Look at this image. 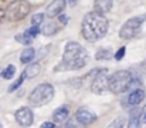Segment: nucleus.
<instances>
[{
  "instance_id": "f257e3e1",
  "label": "nucleus",
  "mask_w": 146,
  "mask_h": 128,
  "mask_svg": "<svg viewBox=\"0 0 146 128\" xmlns=\"http://www.w3.org/2000/svg\"><path fill=\"white\" fill-rule=\"evenodd\" d=\"M108 20L104 14H99L97 11H91L85 14L82 24H81V33L84 39L90 43H95L101 40L108 33Z\"/></svg>"
},
{
  "instance_id": "f03ea898",
  "label": "nucleus",
  "mask_w": 146,
  "mask_h": 128,
  "mask_svg": "<svg viewBox=\"0 0 146 128\" xmlns=\"http://www.w3.org/2000/svg\"><path fill=\"white\" fill-rule=\"evenodd\" d=\"M87 63H88L87 50L77 42L67 43L62 54V66L67 70H80L85 67Z\"/></svg>"
},
{
  "instance_id": "7ed1b4c3",
  "label": "nucleus",
  "mask_w": 146,
  "mask_h": 128,
  "mask_svg": "<svg viewBox=\"0 0 146 128\" xmlns=\"http://www.w3.org/2000/svg\"><path fill=\"white\" fill-rule=\"evenodd\" d=\"M133 81L132 73L126 71V70H121L113 73L112 76H109V83H108V90L113 94H121L123 91H126Z\"/></svg>"
},
{
  "instance_id": "20e7f679",
  "label": "nucleus",
  "mask_w": 146,
  "mask_h": 128,
  "mask_svg": "<svg viewBox=\"0 0 146 128\" xmlns=\"http://www.w3.org/2000/svg\"><path fill=\"white\" fill-rule=\"evenodd\" d=\"M54 97V87L48 83H43V84L37 85L29 97V103L33 107H41L50 103Z\"/></svg>"
},
{
  "instance_id": "39448f33",
  "label": "nucleus",
  "mask_w": 146,
  "mask_h": 128,
  "mask_svg": "<svg viewBox=\"0 0 146 128\" xmlns=\"http://www.w3.org/2000/svg\"><path fill=\"white\" fill-rule=\"evenodd\" d=\"M145 21H146V14H141V16H136V17H132V19L126 20L123 23V26L121 27V30H119V37L123 39V40L133 39L141 31V27H142V24Z\"/></svg>"
},
{
  "instance_id": "423d86ee",
  "label": "nucleus",
  "mask_w": 146,
  "mask_h": 128,
  "mask_svg": "<svg viewBox=\"0 0 146 128\" xmlns=\"http://www.w3.org/2000/svg\"><path fill=\"white\" fill-rule=\"evenodd\" d=\"M30 4L26 0H14L9 4V7L6 9L4 14L9 20L11 21H17V20H23L26 16H29L30 13Z\"/></svg>"
},
{
  "instance_id": "0eeeda50",
  "label": "nucleus",
  "mask_w": 146,
  "mask_h": 128,
  "mask_svg": "<svg viewBox=\"0 0 146 128\" xmlns=\"http://www.w3.org/2000/svg\"><path fill=\"white\" fill-rule=\"evenodd\" d=\"M97 76L94 77L92 80V84H91V91L95 92V94H102L108 90V83H109V74L105 68H101L95 71Z\"/></svg>"
},
{
  "instance_id": "6e6552de",
  "label": "nucleus",
  "mask_w": 146,
  "mask_h": 128,
  "mask_svg": "<svg viewBox=\"0 0 146 128\" xmlns=\"http://www.w3.org/2000/svg\"><path fill=\"white\" fill-rule=\"evenodd\" d=\"M16 117V121L21 125V127H30L34 121V115H33V111L29 108V107H21L16 111L14 114Z\"/></svg>"
},
{
  "instance_id": "1a4fd4ad",
  "label": "nucleus",
  "mask_w": 146,
  "mask_h": 128,
  "mask_svg": "<svg viewBox=\"0 0 146 128\" xmlns=\"http://www.w3.org/2000/svg\"><path fill=\"white\" fill-rule=\"evenodd\" d=\"M75 118H77L81 124H84V125H90V124H92V123L97 121V115H95L90 108H87V107L78 108V110H77V114H75Z\"/></svg>"
},
{
  "instance_id": "9d476101",
  "label": "nucleus",
  "mask_w": 146,
  "mask_h": 128,
  "mask_svg": "<svg viewBox=\"0 0 146 128\" xmlns=\"http://www.w3.org/2000/svg\"><path fill=\"white\" fill-rule=\"evenodd\" d=\"M65 6H67V0H52L46 9V16L50 19L57 17L58 14H61L64 11Z\"/></svg>"
},
{
  "instance_id": "9b49d317",
  "label": "nucleus",
  "mask_w": 146,
  "mask_h": 128,
  "mask_svg": "<svg viewBox=\"0 0 146 128\" xmlns=\"http://www.w3.org/2000/svg\"><path fill=\"white\" fill-rule=\"evenodd\" d=\"M143 98H145V91L143 90H141V88L139 90H133L131 92V95L128 97V104L131 107H135V105L141 104L143 101Z\"/></svg>"
},
{
  "instance_id": "f8f14e48",
  "label": "nucleus",
  "mask_w": 146,
  "mask_h": 128,
  "mask_svg": "<svg viewBox=\"0 0 146 128\" xmlns=\"http://www.w3.org/2000/svg\"><path fill=\"white\" fill-rule=\"evenodd\" d=\"M112 1H113V0H95V3H94L95 10H94V11H97L99 14L108 13V11L112 9Z\"/></svg>"
},
{
  "instance_id": "ddd939ff",
  "label": "nucleus",
  "mask_w": 146,
  "mask_h": 128,
  "mask_svg": "<svg viewBox=\"0 0 146 128\" xmlns=\"http://www.w3.org/2000/svg\"><path fill=\"white\" fill-rule=\"evenodd\" d=\"M40 70H41V67H40L38 63H30V66H27V68L23 73L24 78H34V77H37Z\"/></svg>"
},
{
  "instance_id": "4468645a",
  "label": "nucleus",
  "mask_w": 146,
  "mask_h": 128,
  "mask_svg": "<svg viewBox=\"0 0 146 128\" xmlns=\"http://www.w3.org/2000/svg\"><path fill=\"white\" fill-rule=\"evenodd\" d=\"M68 107L67 105H64V107H60L58 110H55L54 111V114H52V120H54V123H64L65 120H67V117H68Z\"/></svg>"
},
{
  "instance_id": "2eb2a0df",
  "label": "nucleus",
  "mask_w": 146,
  "mask_h": 128,
  "mask_svg": "<svg viewBox=\"0 0 146 128\" xmlns=\"http://www.w3.org/2000/svg\"><path fill=\"white\" fill-rule=\"evenodd\" d=\"M34 57H36V50H34L33 47H27L26 50L21 51V54H20V61H21L23 64H29L30 61L34 60Z\"/></svg>"
},
{
  "instance_id": "dca6fc26",
  "label": "nucleus",
  "mask_w": 146,
  "mask_h": 128,
  "mask_svg": "<svg viewBox=\"0 0 146 128\" xmlns=\"http://www.w3.org/2000/svg\"><path fill=\"white\" fill-rule=\"evenodd\" d=\"M57 31H58V26L55 23H52V21H48L43 27H40V33H43L44 36H52Z\"/></svg>"
},
{
  "instance_id": "f3484780",
  "label": "nucleus",
  "mask_w": 146,
  "mask_h": 128,
  "mask_svg": "<svg viewBox=\"0 0 146 128\" xmlns=\"http://www.w3.org/2000/svg\"><path fill=\"white\" fill-rule=\"evenodd\" d=\"M128 128H141V113H139V110H135L131 114Z\"/></svg>"
},
{
  "instance_id": "a211bd4d",
  "label": "nucleus",
  "mask_w": 146,
  "mask_h": 128,
  "mask_svg": "<svg viewBox=\"0 0 146 128\" xmlns=\"http://www.w3.org/2000/svg\"><path fill=\"white\" fill-rule=\"evenodd\" d=\"M111 57H112V50L111 48H101V50H98L97 54H95V58L98 61L99 60H109Z\"/></svg>"
},
{
  "instance_id": "6ab92c4d",
  "label": "nucleus",
  "mask_w": 146,
  "mask_h": 128,
  "mask_svg": "<svg viewBox=\"0 0 146 128\" xmlns=\"http://www.w3.org/2000/svg\"><path fill=\"white\" fill-rule=\"evenodd\" d=\"M14 73H16V67L10 64V66H7V67L1 71V77L6 78V80H10V78L14 77Z\"/></svg>"
},
{
  "instance_id": "aec40b11",
  "label": "nucleus",
  "mask_w": 146,
  "mask_h": 128,
  "mask_svg": "<svg viewBox=\"0 0 146 128\" xmlns=\"http://www.w3.org/2000/svg\"><path fill=\"white\" fill-rule=\"evenodd\" d=\"M44 17H46V14H43V13L34 14V16L31 17V24H33V26H41L43 21H44Z\"/></svg>"
},
{
  "instance_id": "412c9836",
  "label": "nucleus",
  "mask_w": 146,
  "mask_h": 128,
  "mask_svg": "<svg viewBox=\"0 0 146 128\" xmlns=\"http://www.w3.org/2000/svg\"><path fill=\"white\" fill-rule=\"evenodd\" d=\"M16 40L19 43H21V44H24V46H30L31 42H33V39H30L26 33H23V34H17L16 36Z\"/></svg>"
},
{
  "instance_id": "4be33fe9",
  "label": "nucleus",
  "mask_w": 146,
  "mask_h": 128,
  "mask_svg": "<svg viewBox=\"0 0 146 128\" xmlns=\"http://www.w3.org/2000/svg\"><path fill=\"white\" fill-rule=\"evenodd\" d=\"M65 128H85V125H84V124H81L77 118H70V120L67 121Z\"/></svg>"
},
{
  "instance_id": "5701e85b",
  "label": "nucleus",
  "mask_w": 146,
  "mask_h": 128,
  "mask_svg": "<svg viewBox=\"0 0 146 128\" xmlns=\"http://www.w3.org/2000/svg\"><path fill=\"white\" fill-rule=\"evenodd\" d=\"M24 33H26L30 39H34L36 36H38V34H40V27H38V26H33V27L27 29Z\"/></svg>"
},
{
  "instance_id": "b1692460",
  "label": "nucleus",
  "mask_w": 146,
  "mask_h": 128,
  "mask_svg": "<svg viewBox=\"0 0 146 128\" xmlns=\"http://www.w3.org/2000/svg\"><path fill=\"white\" fill-rule=\"evenodd\" d=\"M108 128H123V120L122 118H115L109 125Z\"/></svg>"
},
{
  "instance_id": "393cba45",
  "label": "nucleus",
  "mask_w": 146,
  "mask_h": 128,
  "mask_svg": "<svg viewBox=\"0 0 146 128\" xmlns=\"http://www.w3.org/2000/svg\"><path fill=\"white\" fill-rule=\"evenodd\" d=\"M23 81H24V74H21V76H20V78H19V80H17V81H16L14 84H13V85H10L9 91H14L16 88H19L20 85L23 84Z\"/></svg>"
},
{
  "instance_id": "a878e982",
  "label": "nucleus",
  "mask_w": 146,
  "mask_h": 128,
  "mask_svg": "<svg viewBox=\"0 0 146 128\" xmlns=\"http://www.w3.org/2000/svg\"><path fill=\"white\" fill-rule=\"evenodd\" d=\"M125 50H126L125 47H121V48L115 53V56H113V57H115V60H116V61H121V60L123 58V56H125Z\"/></svg>"
},
{
  "instance_id": "bb28decb",
  "label": "nucleus",
  "mask_w": 146,
  "mask_h": 128,
  "mask_svg": "<svg viewBox=\"0 0 146 128\" xmlns=\"http://www.w3.org/2000/svg\"><path fill=\"white\" fill-rule=\"evenodd\" d=\"M58 19H60V21L62 23V24H67L68 23V17H67V14H58Z\"/></svg>"
},
{
  "instance_id": "cd10ccee",
  "label": "nucleus",
  "mask_w": 146,
  "mask_h": 128,
  "mask_svg": "<svg viewBox=\"0 0 146 128\" xmlns=\"http://www.w3.org/2000/svg\"><path fill=\"white\" fill-rule=\"evenodd\" d=\"M41 128H55V125H54V123L47 121V123H44V124L41 125Z\"/></svg>"
},
{
  "instance_id": "c85d7f7f",
  "label": "nucleus",
  "mask_w": 146,
  "mask_h": 128,
  "mask_svg": "<svg viewBox=\"0 0 146 128\" xmlns=\"http://www.w3.org/2000/svg\"><path fill=\"white\" fill-rule=\"evenodd\" d=\"M1 14H4V11H3V10H0V21H1V17H3Z\"/></svg>"
},
{
  "instance_id": "c756f323",
  "label": "nucleus",
  "mask_w": 146,
  "mask_h": 128,
  "mask_svg": "<svg viewBox=\"0 0 146 128\" xmlns=\"http://www.w3.org/2000/svg\"><path fill=\"white\" fill-rule=\"evenodd\" d=\"M77 0H71V6H74V3H75Z\"/></svg>"
},
{
  "instance_id": "7c9ffc66",
  "label": "nucleus",
  "mask_w": 146,
  "mask_h": 128,
  "mask_svg": "<svg viewBox=\"0 0 146 128\" xmlns=\"http://www.w3.org/2000/svg\"><path fill=\"white\" fill-rule=\"evenodd\" d=\"M0 128H3V125H1V124H0Z\"/></svg>"
}]
</instances>
